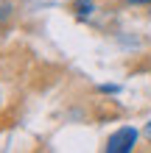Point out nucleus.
<instances>
[{"label":"nucleus","mask_w":151,"mask_h":153,"mask_svg":"<svg viewBox=\"0 0 151 153\" xmlns=\"http://www.w3.org/2000/svg\"><path fill=\"white\" fill-rule=\"evenodd\" d=\"M129 3H151V0H129Z\"/></svg>","instance_id":"7ed1b4c3"},{"label":"nucleus","mask_w":151,"mask_h":153,"mask_svg":"<svg viewBox=\"0 0 151 153\" xmlns=\"http://www.w3.org/2000/svg\"><path fill=\"white\" fill-rule=\"evenodd\" d=\"M70 8H73L78 17H90V14H92V0H76Z\"/></svg>","instance_id":"f03ea898"},{"label":"nucleus","mask_w":151,"mask_h":153,"mask_svg":"<svg viewBox=\"0 0 151 153\" xmlns=\"http://www.w3.org/2000/svg\"><path fill=\"white\" fill-rule=\"evenodd\" d=\"M134 142H137V131L134 128H129V125L126 128H118L106 139V153H129L134 148Z\"/></svg>","instance_id":"f257e3e1"}]
</instances>
